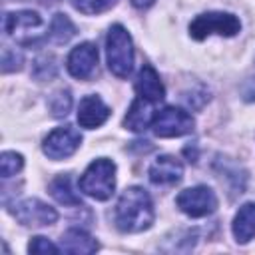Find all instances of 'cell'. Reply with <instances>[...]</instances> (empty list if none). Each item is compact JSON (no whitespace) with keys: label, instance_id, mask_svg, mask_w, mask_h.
I'll use <instances>...</instances> for the list:
<instances>
[{"label":"cell","instance_id":"obj_1","mask_svg":"<svg viewBox=\"0 0 255 255\" xmlns=\"http://www.w3.org/2000/svg\"><path fill=\"white\" fill-rule=\"evenodd\" d=\"M153 203L143 187H128L116 205V225L124 233H139L153 223Z\"/></svg>","mask_w":255,"mask_h":255},{"label":"cell","instance_id":"obj_2","mask_svg":"<svg viewBox=\"0 0 255 255\" xmlns=\"http://www.w3.org/2000/svg\"><path fill=\"white\" fill-rule=\"evenodd\" d=\"M4 30L20 46H36L44 38H48V30L42 16L32 10L8 12L4 18Z\"/></svg>","mask_w":255,"mask_h":255},{"label":"cell","instance_id":"obj_3","mask_svg":"<svg viewBox=\"0 0 255 255\" xmlns=\"http://www.w3.org/2000/svg\"><path fill=\"white\" fill-rule=\"evenodd\" d=\"M108 68L118 78H128L133 70V44L131 36L122 24H114L106 36Z\"/></svg>","mask_w":255,"mask_h":255},{"label":"cell","instance_id":"obj_4","mask_svg":"<svg viewBox=\"0 0 255 255\" xmlns=\"http://www.w3.org/2000/svg\"><path fill=\"white\" fill-rule=\"evenodd\" d=\"M116 189V163L108 157L94 159L80 177V191L94 199H108Z\"/></svg>","mask_w":255,"mask_h":255},{"label":"cell","instance_id":"obj_5","mask_svg":"<svg viewBox=\"0 0 255 255\" xmlns=\"http://www.w3.org/2000/svg\"><path fill=\"white\" fill-rule=\"evenodd\" d=\"M241 30V22L237 16L229 14V12H207V14H199L191 24H189V34L195 40H203L211 34H219V36H235Z\"/></svg>","mask_w":255,"mask_h":255},{"label":"cell","instance_id":"obj_6","mask_svg":"<svg viewBox=\"0 0 255 255\" xmlns=\"http://www.w3.org/2000/svg\"><path fill=\"white\" fill-rule=\"evenodd\" d=\"M195 122L191 118V114H187L181 108H173L167 106L161 112H157V116L151 122L153 133L157 137H179L185 133H191Z\"/></svg>","mask_w":255,"mask_h":255},{"label":"cell","instance_id":"obj_7","mask_svg":"<svg viewBox=\"0 0 255 255\" xmlns=\"http://www.w3.org/2000/svg\"><path fill=\"white\" fill-rule=\"evenodd\" d=\"M175 203L189 217H205L217 209V197L207 185H195L183 189L177 195Z\"/></svg>","mask_w":255,"mask_h":255},{"label":"cell","instance_id":"obj_8","mask_svg":"<svg viewBox=\"0 0 255 255\" xmlns=\"http://www.w3.org/2000/svg\"><path fill=\"white\" fill-rule=\"evenodd\" d=\"M80 143H82L80 131L72 126H62L52 129L44 137L42 149L50 159H64V157H70L80 147Z\"/></svg>","mask_w":255,"mask_h":255},{"label":"cell","instance_id":"obj_9","mask_svg":"<svg viewBox=\"0 0 255 255\" xmlns=\"http://www.w3.org/2000/svg\"><path fill=\"white\" fill-rule=\"evenodd\" d=\"M12 213L22 225H28V227H46V225L56 223V219H58V213L54 207H50L48 203L34 199V197L18 201L12 209Z\"/></svg>","mask_w":255,"mask_h":255},{"label":"cell","instance_id":"obj_10","mask_svg":"<svg viewBox=\"0 0 255 255\" xmlns=\"http://www.w3.org/2000/svg\"><path fill=\"white\" fill-rule=\"evenodd\" d=\"M96 64H98V48L92 42H84L76 46L66 60L68 72L78 80H88L94 74Z\"/></svg>","mask_w":255,"mask_h":255},{"label":"cell","instance_id":"obj_11","mask_svg":"<svg viewBox=\"0 0 255 255\" xmlns=\"http://www.w3.org/2000/svg\"><path fill=\"white\" fill-rule=\"evenodd\" d=\"M108 118H110V108L102 102L100 96L90 94V96H84L80 100V106H78V124L82 128L94 129V128L102 126Z\"/></svg>","mask_w":255,"mask_h":255},{"label":"cell","instance_id":"obj_12","mask_svg":"<svg viewBox=\"0 0 255 255\" xmlns=\"http://www.w3.org/2000/svg\"><path fill=\"white\" fill-rule=\"evenodd\" d=\"M183 177V165L173 155H159L149 167V181L155 185H175Z\"/></svg>","mask_w":255,"mask_h":255},{"label":"cell","instance_id":"obj_13","mask_svg":"<svg viewBox=\"0 0 255 255\" xmlns=\"http://www.w3.org/2000/svg\"><path fill=\"white\" fill-rule=\"evenodd\" d=\"M135 92H137L139 98H143L147 102H153V104H159L165 98V88L159 80V74L149 64H143L141 70L137 72Z\"/></svg>","mask_w":255,"mask_h":255},{"label":"cell","instance_id":"obj_14","mask_svg":"<svg viewBox=\"0 0 255 255\" xmlns=\"http://www.w3.org/2000/svg\"><path fill=\"white\" fill-rule=\"evenodd\" d=\"M155 104L153 102H147L143 98H135L128 110V116L124 120L126 128H129L131 131H143L151 122H153V110Z\"/></svg>","mask_w":255,"mask_h":255},{"label":"cell","instance_id":"obj_15","mask_svg":"<svg viewBox=\"0 0 255 255\" xmlns=\"http://www.w3.org/2000/svg\"><path fill=\"white\" fill-rule=\"evenodd\" d=\"M60 249L66 253H94L98 251V241L84 229L72 227L60 239Z\"/></svg>","mask_w":255,"mask_h":255},{"label":"cell","instance_id":"obj_16","mask_svg":"<svg viewBox=\"0 0 255 255\" xmlns=\"http://www.w3.org/2000/svg\"><path fill=\"white\" fill-rule=\"evenodd\" d=\"M233 235L237 243H247L255 237V203H245L239 207L233 219Z\"/></svg>","mask_w":255,"mask_h":255},{"label":"cell","instance_id":"obj_17","mask_svg":"<svg viewBox=\"0 0 255 255\" xmlns=\"http://www.w3.org/2000/svg\"><path fill=\"white\" fill-rule=\"evenodd\" d=\"M76 36V26L72 24V20L66 14H56L50 22V30H48V38L56 44H66Z\"/></svg>","mask_w":255,"mask_h":255},{"label":"cell","instance_id":"obj_18","mask_svg":"<svg viewBox=\"0 0 255 255\" xmlns=\"http://www.w3.org/2000/svg\"><path fill=\"white\" fill-rule=\"evenodd\" d=\"M50 193L52 197L62 203V205H82L80 197L74 193L72 189V183H70V177L68 175H58L56 179H52L50 183Z\"/></svg>","mask_w":255,"mask_h":255},{"label":"cell","instance_id":"obj_19","mask_svg":"<svg viewBox=\"0 0 255 255\" xmlns=\"http://www.w3.org/2000/svg\"><path fill=\"white\" fill-rule=\"evenodd\" d=\"M24 165V157L16 151H4L0 155V173L2 177H12L16 175Z\"/></svg>","mask_w":255,"mask_h":255},{"label":"cell","instance_id":"obj_20","mask_svg":"<svg viewBox=\"0 0 255 255\" xmlns=\"http://www.w3.org/2000/svg\"><path fill=\"white\" fill-rule=\"evenodd\" d=\"M118 0H72V6L82 14H100L110 10Z\"/></svg>","mask_w":255,"mask_h":255},{"label":"cell","instance_id":"obj_21","mask_svg":"<svg viewBox=\"0 0 255 255\" xmlns=\"http://www.w3.org/2000/svg\"><path fill=\"white\" fill-rule=\"evenodd\" d=\"M70 108H72V96H70L68 90H60V92L54 94V98L50 100V110H52V114H54L56 118L68 116Z\"/></svg>","mask_w":255,"mask_h":255},{"label":"cell","instance_id":"obj_22","mask_svg":"<svg viewBox=\"0 0 255 255\" xmlns=\"http://www.w3.org/2000/svg\"><path fill=\"white\" fill-rule=\"evenodd\" d=\"M32 74H34L38 80L54 78V76H56V64H54V58H52V56H40V58H36Z\"/></svg>","mask_w":255,"mask_h":255},{"label":"cell","instance_id":"obj_23","mask_svg":"<svg viewBox=\"0 0 255 255\" xmlns=\"http://www.w3.org/2000/svg\"><path fill=\"white\" fill-rule=\"evenodd\" d=\"M20 66H22V56L12 48H4V52H2V72L20 70Z\"/></svg>","mask_w":255,"mask_h":255},{"label":"cell","instance_id":"obj_24","mask_svg":"<svg viewBox=\"0 0 255 255\" xmlns=\"http://www.w3.org/2000/svg\"><path fill=\"white\" fill-rule=\"evenodd\" d=\"M30 253H58L60 247H56L52 241H48L46 237H32L30 245H28Z\"/></svg>","mask_w":255,"mask_h":255},{"label":"cell","instance_id":"obj_25","mask_svg":"<svg viewBox=\"0 0 255 255\" xmlns=\"http://www.w3.org/2000/svg\"><path fill=\"white\" fill-rule=\"evenodd\" d=\"M241 94H243V98H245L247 102H253V100H255V74H253V76L243 84Z\"/></svg>","mask_w":255,"mask_h":255},{"label":"cell","instance_id":"obj_26","mask_svg":"<svg viewBox=\"0 0 255 255\" xmlns=\"http://www.w3.org/2000/svg\"><path fill=\"white\" fill-rule=\"evenodd\" d=\"M153 2H155V0H131V4H133L135 8H139V10H143V8H149Z\"/></svg>","mask_w":255,"mask_h":255},{"label":"cell","instance_id":"obj_27","mask_svg":"<svg viewBox=\"0 0 255 255\" xmlns=\"http://www.w3.org/2000/svg\"><path fill=\"white\" fill-rule=\"evenodd\" d=\"M40 4H44V6H54V4H58L60 0H38Z\"/></svg>","mask_w":255,"mask_h":255}]
</instances>
